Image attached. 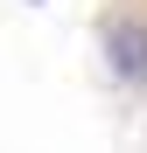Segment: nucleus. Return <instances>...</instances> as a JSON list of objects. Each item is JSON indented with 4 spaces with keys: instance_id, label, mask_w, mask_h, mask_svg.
<instances>
[{
    "instance_id": "f257e3e1",
    "label": "nucleus",
    "mask_w": 147,
    "mask_h": 153,
    "mask_svg": "<svg viewBox=\"0 0 147 153\" xmlns=\"http://www.w3.org/2000/svg\"><path fill=\"white\" fill-rule=\"evenodd\" d=\"M98 49H105V70H112L126 91H147V21H140V14H105Z\"/></svg>"
}]
</instances>
